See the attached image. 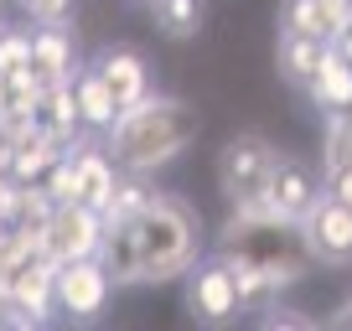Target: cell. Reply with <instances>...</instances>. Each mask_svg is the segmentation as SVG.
<instances>
[{
	"instance_id": "1",
	"label": "cell",
	"mask_w": 352,
	"mask_h": 331,
	"mask_svg": "<svg viewBox=\"0 0 352 331\" xmlns=\"http://www.w3.org/2000/svg\"><path fill=\"white\" fill-rule=\"evenodd\" d=\"M99 259L114 285H166L187 279V269L202 259V218L187 197L155 192L135 218L104 222Z\"/></svg>"
},
{
	"instance_id": "2",
	"label": "cell",
	"mask_w": 352,
	"mask_h": 331,
	"mask_svg": "<svg viewBox=\"0 0 352 331\" xmlns=\"http://www.w3.org/2000/svg\"><path fill=\"white\" fill-rule=\"evenodd\" d=\"M109 161L130 176H155L161 166H171L176 155L197 140V109L176 93H145L140 104L120 109V119L99 135Z\"/></svg>"
},
{
	"instance_id": "3",
	"label": "cell",
	"mask_w": 352,
	"mask_h": 331,
	"mask_svg": "<svg viewBox=\"0 0 352 331\" xmlns=\"http://www.w3.org/2000/svg\"><path fill=\"white\" fill-rule=\"evenodd\" d=\"M218 254H233L243 264L264 269L280 295L316 269L306 254V238H300V218H280L264 202H239L228 212V222L218 228Z\"/></svg>"
},
{
	"instance_id": "4",
	"label": "cell",
	"mask_w": 352,
	"mask_h": 331,
	"mask_svg": "<svg viewBox=\"0 0 352 331\" xmlns=\"http://www.w3.org/2000/svg\"><path fill=\"white\" fill-rule=\"evenodd\" d=\"M114 279H109V269H104V259L99 254H88V259H67V264H57L52 269V306H57V316L63 321H99L104 310H109V300H114Z\"/></svg>"
},
{
	"instance_id": "5",
	"label": "cell",
	"mask_w": 352,
	"mask_h": 331,
	"mask_svg": "<svg viewBox=\"0 0 352 331\" xmlns=\"http://www.w3.org/2000/svg\"><path fill=\"white\" fill-rule=\"evenodd\" d=\"M280 161H285V155L264 140L259 130L233 135V140L218 150V187H223V197H228L233 207H239V202H254L264 192V181L275 176Z\"/></svg>"
},
{
	"instance_id": "6",
	"label": "cell",
	"mask_w": 352,
	"mask_h": 331,
	"mask_svg": "<svg viewBox=\"0 0 352 331\" xmlns=\"http://www.w3.org/2000/svg\"><path fill=\"white\" fill-rule=\"evenodd\" d=\"M300 238H306L311 264L347 269L352 264V207H347V202H337L327 187H321L316 202L300 212Z\"/></svg>"
},
{
	"instance_id": "7",
	"label": "cell",
	"mask_w": 352,
	"mask_h": 331,
	"mask_svg": "<svg viewBox=\"0 0 352 331\" xmlns=\"http://www.w3.org/2000/svg\"><path fill=\"white\" fill-rule=\"evenodd\" d=\"M243 300H239V285H233V269L223 254H202L197 264L187 269V316L197 326H228L239 321Z\"/></svg>"
},
{
	"instance_id": "8",
	"label": "cell",
	"mask_w": 352,
	"mask_h": 331,
	"mask_svg": "<svg viewBox=\"0 0 352 331\" xmlns=\"http://www.w3.org/2000/svg\"><path fill=\"white\" fill-rule=\"evenodd\" d=\"M99 243H104V212L88 207V202H57L47 228H42V254L52 264L99 254Z\"/></svg>"
},
{
	"instance_id": "9",
	"label": "cell",
	"mask_w": 352,
	"mask_h": 331,
	"mask_svg": "<svg viewBox=\"0 0 352 331\" xmlns=\"http://www.w3.org/2000/svg\"><path fill=\"white\" fill-rule=\"evenodd\" d=\"M94 67H99V78L114 89V99H120V109H130V104H140L151 89V62H145L135 47H104L99 57H94Z\"/></svg>"
},
{
	"instance_id": "10",
	"label": "cell",
	"mask_w": 352,
	"mask_h": 331,
	"mask_svg": "<svg viewBox=\"0 0 352 331\" xmlns=\"http://www.w3.org/2000/svg\"><path fill=\"white\" fill-rule=\"evenodd\" d=\"M316 176H311L306 166H296V161H280L275 166V176L264 181V192L254 202H264L270 212H280V218H300V212L316 202Z\"/></svg>"
},
{
	"instance_id": "11",
	"label": "cell",
	"mask_w": 352,
	"mask_h": 331,
	"mask_svg": "<svg viewBox=\"0 0 352 331\" xmlns=\"http://www.w3.org/2000/svg\"><path fill=\"white\" fill-rule=\"evenodd\" d=\"M306 93H311V104H316L321 114L347 109V104H352V62L337 52V47H327V52H321L316 73L306 78Z\"/></svg>"
},
{
	"instance_id": "12",
	"label": "cell",
	"mask_w": 352,
	"mask_h": 331,
	"mask_svg": "<svg viewBox=\"0 0 352 331\" xmlns=\"http://www.w3.org/2000/svg\"><path fill=\"white\" fill-rule=\"evenodd\" d=\"M63 150H67V145L57 140L47 124H36V130H26L21 140L11 145V166H6V171H11L16 181H47V171L57 166Z\"/></svg>"
},
{
	"instance_id": "13",
	"label": "cell",
	"mask_w": 352,
	"mask_h": 331,
	"mask_svg": "<svg viewBox=\"0 0 352 331\" xmlns=\"http://www.w3.org/2000/svg\"><path fill=\"white\" fill-rule=\"evenodd\" d=\"M32 62L47 83H63V78L78 73V47L67 36V26H47V21L32 26Z\"/></svg>"
},
{
	"instance_id": "14",
	"label": "cell",
	"mask_w": 352,
	"mask_h": 331,
	"mask_svg": "<svg viewBox=\"0 0 352 331\" xmlns=\"http://www.w3.org/2000/svg\"><path fill=\"white\" fill-rule=\"evenodd\" d=\"M73 93H78V114H83V130L104 135L114 119H120V99H114V89L99 78V67L88 62L83 73H73Z\"/></svg>"
},
{
	"instance_id": "15",
	"label": "cell",
	"mask_w": 352,
	"mask_h": 331,
	"mask_svg": "<svg viewBox=\"0 0 352 331\" xmlns=\"http://www.w3.org/2000/svg\"><path fill=\"white\" fill-rule=\"evenodd\" d=\"M327 47H331V42H311V36L285 32V26H280V52H275L280 78H285V83H296V89H306V78L316 73V62H321V52H327Z\"/></svg>"
},
{
	"instance_id": "16",
	"label": "cell",
	"mask_w": 352,
	"mask_h": 331,
	"mask_svg": "<svg viewBox=\"0 0 352 331\" xmlns=\"http://www.w3.org/2000/svg\"><path fill=\"white\" fill-rule=\"evenodd\" d=\"M42 124H47V130H52L63 145L83 135V114H78L73 78H63V83H47V99H42Z\"/></svg>"
},
{
	"instance_id": "17",
	"label": "cell",
	"mask_w": 352,
	"mask_h": 331,
	"mask_svg": "<svg viewBox=\"0 0 352 331\" xmlns=\"http://www.w3.org/2000/svg\"><path fill=\"white\" fill-rule=\"evenodd\" d=\"M151 21L176 42H192L202 32V0H151Z\"/></svg>"
},
{
	"instance_id": "18",
	"label": "cell",
	"mask_w": 352,
	"mask_h": 331,
	"mask_svg": "<svg viewBox=\"0 0 352 331\" xmlns=\"http://www.w3.org/2000/svg\"><path fill=\"white\" fill-rule=\"evenodd\" d=\"M321 155H327V176H337V171L352 166V114L347 109L327 114V145H321Z\"/></svg>"
},
{
	"instance_id": "19",
	"label": "cell",
	"mask_w": 352,
	"mask_h": 331,
	"mask_svg": "<svg viewBox=\"0 0 352 331\" xmlns=\"http://www.w3.org/2000/svg\"><path fill=\"white\" fill-rule=\"evenodd\" d=\"M280 26H285V32L311 36V42H331V26H327V16H321L316 0H285V11H280Z\"/></svg>"
},
{
	"instance_id": "20",
	"label": "cell",
	"mask_w": 352,
	"mask_h": 331,
	"mask_svg": "<svg viewBox=\"0 0 352 331\" xmlns=\"http://www.w3.org/2000/svg\"><path fill=\"white\" fill-rule=\"evenodd\" d=\"M26 62H32V32L26 26H0V73H16Z\"/></svg>"
},
{
	"instance_id": "21",
	"label": "cell",
	"mask_w": 352,
	"mask_h": 331,
	"mask_svg": "<svg viewBox=\"0 0 352 331\" xmlns=\"http://www.w3.org/2000/svg\"><path fill=\"white\" fill-rule=\"evenodd\" d=\"M32 21H47V26H67L73 21V0H21Z\"/></svg>"
},
{
	"instance_id": "22",
	"label": "cell",
	"mask_w": 352,
	"mask_h": 331,
	"mask_svg": "<svg viewBox=\"0 0 352 331\" xmlns=\"http://www.w3.org/2000/svg\"><path fill=\"white\" fill-rule=\"evenodd\" d=\"M316 5H321V16H327V26H331V42H337V32L352 26V0H316Z\"/></svg>"
},
{
	"instance_id": "23",
	"label": "cell",
	"mask_w": 352,
	"mask_h": 331,
	"mask_svg": "<svg viewBox=\"0 0 352 331\" xmlns=\"http://www.w3.org/2000/svg\"><path fill=\"white\" fill-rule=\"evenodd\" d=\"M259 321H264V326H316L306 310H290V306H270Z\"/></svg>"
},
{
	"instance_id": "24",
	"label": "cell",
	"mask_w": 352,
	"mask_h": 331,
	"mask_svg": "<svg viewBox=\"0 0 352 331\" xmlns=\"http://www.w3.org/2000/svg\"><path fill=\"white\" fill-rule=\"evenodd\" d=\"M327 192L352 207V166H347V171H337V176H327Z\"/></svg>"
},
{
	"instance_id": "25",
	"label": "cell",
	"mask_w": 352,
	"mask_h": 331,
	"mask_svg": "<svg viewBox=\"0 0 352 331\" xmlns=\"http://www.w3.org/2000/svg\"><path fill=\"white\" fill-rule=\"evenodd\" d=\"M331 47H337V52L352 62V26H347V32H337V42H331Z\"/></svg>"
},
{
	"instance_id": "26",
	"label": "cell",
	"mask_w": 352,
	"mask_h": 331,
	"mask_svg": "<svg viewBox=\"0 0 352 331\" xmlns=\"http://www.w3.org/2000/svg\"><path fill=\"white\" fill-rule=\"evenodd\" d=\"M337 326H352V300H347V306L337 310Z\"/></svg>"
}]
</instances>
